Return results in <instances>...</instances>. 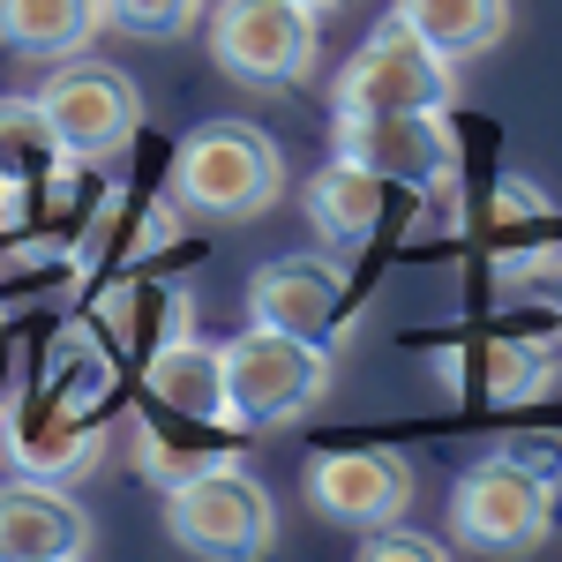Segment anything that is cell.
I'll use <instances>...</instances> for the list:
<instances>
[{
    "mask_svg": "<svg viewBox=\"0 0 562 562\" xmlns=\"http://www.w3.org/2000/svg\"><path fill=\"white\" fill-rule=\"evenodd\" d=\"M307 503L330 525H352V532H375V525H397L405 503H413V465L397 450H315L307 458Z\"/></svg>",
    "mask_w": 562,
    "mask_h": 562,
    "instance_id": "9c48e42d",
    "label": "cell"
},
{
    "mask_svg": "<svg viewBox=\"0 0 562 562\" xmlns=\"http://www.w3.org/2000/svg\"><path fill=\"white\" fill-rule=\"evenodd\" d=\"M360 555H368V562H435L442 548H435V540H413V532H383V525H375V540H368Z\"/></svg>",
    "mask_w": 562,
    "mask_h": 562,
    "instance_id": "44dd1931",
    "label": "cell"
},
{
    "mask_svg": "<svg viewBox=\"0 0 562 562\" xmlns=\"http://www.w3.org/2000/svg\"><path fill=\"white\" fill-rule=\"evenodd\" d=\"M211 60L248 90H285L315 68V8L301 0H217Z\"/></svg>",
    "mask_w": 562,
    "mask_h": 562,
    "instance_id": "8992f818",
    "label": "cell"
},
{
    "mask_svg": "<svg viewBox=\"0 0 562 562\" xmlns=\"http://www.w3.org/2000/svg\"><path fill=\"white\" fill-rule=\"evenodd\" d=\"M397 15L450 60H473L510 31V0H397Z\"/></svg>",
    "mask_w": 562,
    "mask_h": 562,
    "instance_id": "2e32d148",
    "label": "cell"
},
{
    "mask_svg": "<svg viewBox=\"0 0 562 562\" xmlns=\"http://www.w3.org/2000/svg\"><path fill=\"white\" fill-rule=\"evenodd\" d=\"M68 173V150L45 121L38 98H0V188H53Z\"/></svg>",
    "mask_w": 562,
    "mask_h": 562,
    "instance_id": "9a60e30c",
    "label": "cell"
},
{
    "mask_svg": "<svg viewBox=\"0 0 562 562\" xmlns=\"http://www.w3.org/2000/svg\"><path fill=\"white\" fill-rule=\"evenodd\" d=\"M166 532H173L188 555L248 562V555H270L278 510H270V495L240 465H203V473L166 487Z\"/></svg>",
    "mask_w": 562,
    "mask_h": 562,
    "instance_id": "3957f363",
    "label": "cell"
},
{
    "mask_svg": "<svg viewBox=\"0 0 562 562\" xmlns=\"http://www.w3.org/2000/svg\"><path fill=\"white\" fill-rule=\"evenodd\" d=\"M301 8H315V15H323V8H346V0H301Z\"/></svg>",
    "mask_w": 562,
    "mask_h": 562,
    "instance_id": "7402d4cb",
    "label": "cell"
},
{
    "mask_svg": "<svg viewBox=\"0 0 562 562\" xmlns=\"http://www.w3.org/2000/svg\"><path fill=\"white\" fill-rule=\"evenodd\" d=\"M420 211V188H405V180L375 173V166H360V158H338L330 173L307 180V217H315V233H330L338 248H368V240H383L397 217Z\"/></svg>",
    "mask_w": 562,
    "mask_h": 562,
    "instance_id": "8fae6325",
    "label": "cell"
},
{
    "mask_svg": "<svg viewBox=\"0 0 562 562\" xmlns=\"http://www.w3.org/2000/svg\"><path fill=\"white\" fill-rule=\"evenodd\" d=\"M225 383H233V420L240 428H285V420H301L307 405L330 390V352L315 338L248 323L225 346Z\"/></svg>",
    "mask_w": 562,
    "mask_h": 562,
    "instance_id": "7a4b0ae2",
    "label": "cell"
},
{
    "mask_svg": "<svg viewBox=\"0 0 562 562\" xmlns=\"http://www.w3.org/2000/svg\"><path fill=\"white\" fill-rule=\"evenodd\" d=\"M346 270L330 256H278L262 262L256 278H248V307H256V323L270 330H293V338H315V346H330L338 338V323H346Z\"/></svg>",
    "mask_w": 562,
    "mask_h": 562,
    "instance_id": "30bf717a",
    "label": "cell"
},
{
    "mask_svg": "<svg viewBox=\"0 0 562 562\" xmlns=\"http://www.w3.org/2000/svg\"><path fill=\"white\" fill-rule=\"evenodd\" d=\"M143 383L158 397V413L180 420V428H217L233 420V383H225V346H203V338H173L143 360Z\"/></svg>",
    "mask_w": 562,
    "mask_h": 562,
    "instance_id": "4fadbf2b",
    "label": "cell"
},
{
    "mask_svg": "<svg viewBox=\"0 0 562 562\" xmlns=\"http://www.w3.org/2000/svg\"><path fill=\"white\" fill-rule=\"evenodd\" d=\"M450 105V53H435L405 15H390L338 76V113H420Z\"/></svg>",
    "mask_w": 562,
    "mask_h": 562,
    "instance_id": "52a82bcc",
    "label": "cell"
},
{
    "mask_svg": "<svg viewBox=\"0 0 562 562\" xmlns=\"http://www.w3.org/2000/svg\"><path fill=\"white\" fill-rule=\"evenodd\" d=\"M278 188H285V158L248 121H211L173 150V195L203 217H262Z\"/></svg>",
    "mask_w": 562,
    "mask_h": 562,
    "instance_id": "6da1fadb",
    "label": "cell"
},
{
    "mask_svg": "<svg viewBox=\"0 0 562 562\" xmlns=\"http://www.w3.org/2000/svg\"><path fill=\"white\" fill-rule=\"evenodd\" d=\"M203 15V0H105V23L128 38H180Z\"/></svg>",
    "mask_w": 562,
    "mask_h": 562,
    "instance_id": "d6986e66",
    "label": "cell"
},
{
    "mask_svg": "<svg viewBox=\"0 0 562 562\" xmlns=\"http://www.w3.org/2000/svg\"><path fill=\"white\" fill-rule=\"evenodd\" d=\"M90 518L76 495L45 480H8L0 487V562H83Z\"/></svg>",
    "mask_w": 562,
    "mask_h": 562,
    "instance_id": "7c38bea8",
    "label": "cell"
},
{
    "mask_svg": "<svg viewBox=\"0 0 562 562\" xmlns=\"http://www.w3.org/2000/svg\"><path fill=\"white\" fill-rule=\"evenodd\" d=\"M83 450H90V413L60 405V397H45V405H31V413L15 420V458H23L31 473H68Z\"/></svg>",
    "mask_w": 562,
    "mask_h": 562,
    "instance_id": "ac0fdd59",
    "label": "cell"
},
{
    "mask_svg": "<svg viewBox=\"0 0 562 562\" xmlns=\"http://www.w3.org/2000/svg\"><path fill=\"white\" fill-rule=\"evenodd\" d=\"M105 338L113 346H128V352H150L158 346H173V338H188V301H180V285H113L105 293Z\"/></svg>",
    "mask_w": 562,
    "mask_h": 562,
    "instance_id": "e0dca14e",
    "label": "cell"
},
{
    "mask_svg": "<svg viewBox=\"0 0 562 562\" xmlns=\"http://www.w3.org/2000/svg\"><path fill=\"white\" fill-rule=\"evenodd\" d=\"M38 105H45V121H53V135H60V150H68V166H105L143 128V90L121 68L83 60V53L76 60H53Z\"/></svg>",
    "mask_w": 562,
    "mask_h": 562,
    "instance_id": "5b68a950",
    "label": "cell"
},
{
    "mask_svg": "<svg viewBox=\"0 0 562 562\" xmlns=\"http://www.w3.org/2000/svg\"><path fill=\"white\" fill-rule=\"evenodd\" d=\"M548 525H555V487L532 465H518L510 450L480 458L450 495V532L480 555H525L548 540Z\"/></svg>",
    "mask_w": 562,
    "mask_h": 562,
    "instance_id": "277c9868",
    "label": "cell"
},
{
    "mask_svg": "<svg viewBox=\"0 0 562 562\" xmlns=\"http://www.w3.org/2000/svg\"><path fill=\"white\" fill-rule=\"evenodd\" d=\"M338 158H360L375 173L405 180V188H442L458 173V135L442 121V105L420 113H338Z\"/></svg>",
    "mask_w": 562,
    "mask_h": 562,
    "instance_id": "ba28073f",
    "label": "cell"
},
{
    "mask_svg": "<svg viewBox=\"0 0 562 562\" xmlns=\"http://www.w3.org/2000/svg\"><path fill=\"white\" fill-rule=\"evenodd\" d=\"M105 23V0H0V45L23 60H76Z\"/></svg>",
    "mask_w": 562,
    "mask_h": 562,
    "instance_id": "5bb4252c",
    "label": "cell"
},
{
    "mask_svg": "<svg viewBox=\"0 0 562 562\" xmlns=\"http://www.w3.org/2000/svg\"><path fill=\"white\" fill-rule=\"evenodd\" d=\"M510 458L532 465L548 487H562V435H518V442H510Z\"/></svg>",
    "mask_w": 562,
    "mask_h": 562,
    "instance_id": "ffe728a7",
    "label": "cell"
}]
</instances>
